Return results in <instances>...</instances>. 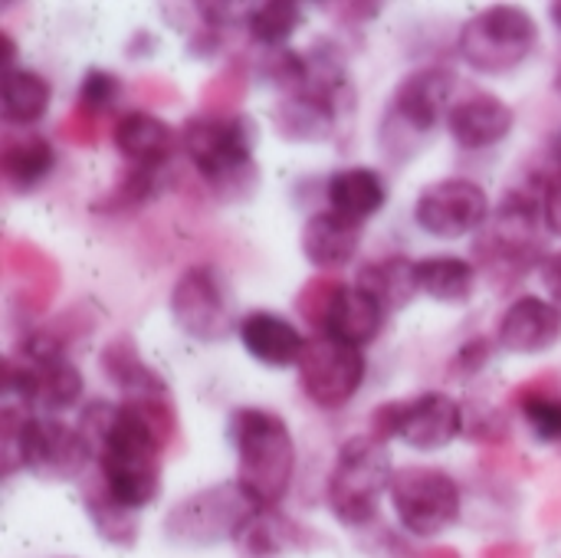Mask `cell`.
Instances as JSON below:
<instances>
[{
  "label": "cell",
  "instance_id": "1f68e13d",
  "mask_svg": "<svg viewBox=\"0 0 561 558\" xmlns=\"http://www.w3.org/2000/svg\"><path fill=\"white\" fill-rule=\"evenodd\" d=\"M302 23H306V10L299 3H293V0L256 3L247 13V33L263 49H283V46H289V39L302 30Z\"/></svg>",
  "mask_w": 561,
  "mask_h": 558
},
{
  "label": "cell",
  "instance_id": "8fae6325",
  "mask_svg": "<svg viewBox=\"0 0 561 558\" xmlns=\"http://www.w3.org/2000/svg\"><path fill=\"white\" fill-rule=\"evenodd\" d=\"M171 316L184 335L204 345H217L240 329L230 283L217 266L207 263L187 266L178 276L171 289Z\"/></svg>",
  "mask_w": 561,
  "mask_h": 558
},
{
  "label": "cell",
  "instance_id": "60d3db41",
  "mask_svg": "<svg viewBox=\"0 0 561 558\" xmlns=\"http://www.w3.org/2000/svg\"><path fill=\"white\" fill-rule=\"evenodd\" d=\"M539 276H542V286L549 289V299L561 309V250L546 257V263L539 266Z\"/></svg>",
  "mask_w": 561,
  "mask_h": 558
},
{
  "label": "cell",
  "instance_id": "ee69618b",
  "mask_svg": "<svg viewBox=\"0 0 561 558\" xmlns=\"http://www.w3.org/2000/svg\"><path fill=\"white\" fill-rule=\"evenodd\" d=\"M483 558H529V549H523V546H493V549H486Z\"/></svg>",
  "mask_w": 561,
  "mask_h": 558
},
{
  "label": "cell",
  "instance_id": "f6af8a7d",
  "mask_svg": "<svg viewBox=\"0 0 561 558\" xmlns=\"http://www.w3.org/2000/svg\"><path fill=\"white\" fill-rule=\"evenodd\" d=\"M421 558H460V553H457V549H447V546H444V549H431V553H424Z\"/></svg>",
  "mask_w": 561,
  "mask_h": 558
},
{
  "label": "cell",
  "instance_id": "8d00e7d4",
  "mask_svg": "<svg viewBox=\"0 0 561 558\" xmlns=\"http://www.w3.org/2000/svg\"><path fill=\"white\" fill-rule=\"evenodd\" d=\"M496 349H500L496 339H486V335H477V339L463 342V345L454 352L450 365H447V378L457 382V385H470V382L490 365V358H493Z\"/></svg>",
  "mask_w": 561,
  "mask_h": 558
},
{
  "label": "cell",
  "instance_id": "d4e9b609",
  "mask_svg": "<svg viewBox=\"0 0 561 558\" xmlns=\"http://www.w3.org/2000/svg\"><path fill=\"white\" fill-rule=\"evenodd\" d=\"M355 286L375 296L388 312H398L411 306V299L421 293L417 286V263L404 253H391L381 260H371L358 270Z\"/></svg>",
  "mask_w": 561,
  "mask_h": 558
},
{
  "label": "cell",
  "instance_id": "4dcf8cb0",
  "mask_svg": "<svg viewBox=\"0 0 561 558\" xmlns=\"http://www.w3.org/2000/svg\"><path fill=\"white\" fill-rule=\"evenodd\" d=\"M82 506H85V513H89L95 533H99L105 543H112V546H118V549H131V546L138 543V533H141L138 513H135V510H125L122 503H115V500L108 497V490L102 487L99 477H95L92 483H85V490H82Z\"/></svg>",
  "mask_w": 561,
  "mask_h": 558
},
{
  "label": "cell",
  "instance_id": "5bb4252c",
  "mask_svg": "<svg viewBox=\"0 0 561 558\" xmlns=\"http://www.w3.org/2000/svg\"><path fill=\"white\" fill-rule=\"evenodd\" d=\"M82 388H85L82 372L69 358L30 365L10 355L3 362V395L16 398L30 414L59 418L62 411L79 405Z\"/></svg>",
  "mask_w": 561,
  "mask_h": 558
},
{
  "label": "cell",
  "instance_id": "7a4b0ae2",
  "mask_svg": "<svg viewBox=\"0 0 561 558\" xmlns=\"http://www.w3.org/2000/svg\"><path fill=\"white\" fill-rule=\"evenodd\" d=\"M542 184L546 171L529 178V184L503 194L496 214L473 240L477 270L493 280L496 289L519 286L533 270H539L549 257L546 247V217H542Z\"/></svg>",
  "mask_w": 561,
  "mask_h": 558
},
{
  "label": "cell",
  "instance_id": "3957f363",
  "mask_svg": "<svg viewBox=\"0 0 561 558\" xmlns=\"http://www.w3.org/2000/svg\"><path fill=\"white\" fill-rule=\"evenodd\" d=\"M260 125L243 112L194 115L181 128V151L220 201H250L260 187L253 148Z\"/></svg>",
  "mask_w": 561,
  "mask_h": 558
},
{
  "label": "cell",
  "instance_id": "74e56055",
  "mask_svg": "<svg viewBox=\"0 0 561 558\" xmlns=\"http://www.w3.org/2000/svg\"><path fill=\"white\" fill-rule=\"evenodd\" d=\"M463 434L477 444H506L510 441V418L500 408L477 405L463 411Z\"/></svg>",
  "mask_w": 561,
  "mask_h": 558
},
{
  "label": "cell",
  "instance_id": "7dc6e473",
  "mask_svg": "<svg viewBox=\"0 0 561 558\" xmlns=\"http://www.w3.org/2000/svg\"><path fill=\"white\" fill-rule=\"evenodd\" d=\"M549 16H552V23L561 30V0L559 3H549Z\"/></svg>",
  "mask_w": 561,
  "mask_h": 558
},
{
  "label": "cell",
  "instance_id": "f546056e",
  "mask_svg": "<svg viewBox=\"0 0 561 558\" xmlns=\"http://www.w3.org/2000/svg\"><path fill=\"white\" fill-rule=\"evenodd\" d=\"M513 405L539 444H561V375L526 382L513 395Z\"/></svg>",
  "mask_w": 561,
  "mask_h": 558
},
{
  "label": "cell",
  "instance_id": "836d02e7",
  "mask_svg": "<svg viewBox=\"0 0 561 558\" xmlns=\"http://www.w3.org/2000/svg\"><path fill=\"white\" fill-rule=\"evenodd\" d=\"M158 187V171H145V168H128L125 174H118V181L112 184V191H105L92 210L95 214H128L138 210L141 204L151 201Z\"/></svg>",
  "mask_w": 561,
  "mask_h": 558
},
{
  "label": "cell",
  "instance_id": "52a82bcc",
  "mask_svg": "<svg viewBox=\"0 0 561 558\" xmlns=\"http://www.w3.org/2000/svg\"><path fill=\"white\" fill-rule=\"evenodd\" d=\"M539 36V23L529 10L516 3H493L460 26L457 53L473 72L506 76L536 53Z\"/></svg>",
  "mask_w": 561,
  "mask_h": 558
},
{
  "label": "cell",
  "instance_id": "7402d4cb",
  "mask_svg": "<svg viewBox=\"0 0 561 558\" xmlns=\"http://www.w3.org/2000/svg\"><path fill=\"white\" fill-rule=\"evenodd\" d=\"M385 319H388V309L352 283V286H342L339 296L332 299L319 335H332L352 349H365L378 339V332L385 329Z\"/></svg>",
  "mask_w": 561,
  "mask_h": 558
},
{
  "label": "cell",
  "instance_id": "ba28073f",
  "mask_svg": "<svg viewBox=\"0 0 561 558\" xmlns=\"http://www.w3.org/2000/svg\"><path fill=\"white\" fill-rule=\"evenodd\" d=\"M3 454L7 477L13 474V467H20L43 483H72L95 460L79 428L46 414H30L20 424V431L10 441H3Z\"/></svg>",
  "mask_w": 561,
  "mask_h": 558
},
{
  "label": "cell",
  "instance_id": "9c48e42d",
  "mask_svg": "<svg viewBox=\"0 0 561 558\" xmlns=\"http://www.w3.org/2000/svg\"><path fill=\"white\" fill-rule=\"evenodd\" d=\"M256 513L260 510L247 500L237 480L217 483L174 503L171 513L164 516V536L174 546H191V549L237 543Z\"/></svg>",
  "mask_w": 561,
  "mask_h": 558
},
{
  "label": "cell",
  "instance_id": "d590c367",
  "mask_svg": "<svg viewBox=\"0 0 561 558\" xmlns=\"http://www.w3.org/2000/svg\"><path fill=\"white\" fill-rule=\"evenodd\" d=\"M76 95H79L82 115H99V112H105V109H112V105L118 102V95H122V79H118L115 72H108V69L92 66V69L82 76Z\"/></svg>",
  "mask_w": 561,
  "mask_h": 558
},
{
  "label": "cell",
  "instance_id": "603a6c76",
  "mask_svg": "<svg viewBox=\"0 0 561 558\" xmlns=\"http://www.w3.org/2000/svg\"><path fill=\"white\" fill-rule=\"evenodd\" d=\"M325 197H329L332 210L365 224L388 204V181L381 178V171H375L368 164L339 168L325 181Z\"/></svg>",
  "mask_w": 561,
  "mask_h": 558
},
{
  "label": "cell",
  "instance_id": "7c38bea8",
  "mask_svg": "<svg viewBox=\"0 0 561 558\" xmlns=\"http://www.w3.org/2000/svg\"><path fill=\"white\" fill-rule=\"evenodd\" d=\"M490 217V194L473 178H440L414 197V224L434 240L477 237Z\"/></svg>",
  "mask_w": 561,
  "mask_h": 558
},
{
  "label": "cell",
  "instance_id": "484cf974",
  "mask_svg": "<svg viewBox=\"0 0 561 558\" xmlns=\"http://www.w3.org/2000/svg\"><path fill=\"white\" fill-rule=\"evenodd\" d=\"M53 102V86L36 69L16 66L0 72V115L7 125H36L46 118Z\"/></svg>",
  "mask_w": 561,
  "mask_h": 558
},
{
  "label": "cell",
  "instance_id": "4316f807",
  "mask_svg": "<svg viewBox=\"0 0 561 558\" xmlns=\"http://www.w3.org/2000/svg\"><path fill=\"white\" fill-rule=\"evenodd\" d=\"M56 168V148L43 135H23V138H7L0 151V174L10 191L30 194L36 191Z\"/></svg>",
  "mask_w": 561,
  "mask_h": 558
},
{
  "label": "cell",
  "instance_id": "30bf717a",
  "mask_svg": "<svg viewBox=\"0 0 561 558\" xmlns=\"http://www.w3.org/2000/svg\"><path fill=\"white\" fill-rule=\"evenodd\" d=\"M391 506L404 533L414 539H437L457 526L463 497L457 480L440 467H401L391 477Z\"/></svg>",
  "mask_w": 561,
  "mask_h": 558
},
{
  "label": "cell",
  "instance_id": "2e32d148",
  "mask_svg": "<svg viewBox=\"0 0 561 558\" xmlns=\"http://www.w3.org/2000/svg\"><path fill=\"white\" fill-rule=\"evenodd\" d=\"M561 342V309L542 296H519L496 326V345L510 355H546Z\"/></svg>",
  "mask_w": 561,
  "mask_h": 558
},
{
  "label": "cell",
  "instance_id": "d6a6232c",
  "mask_svg": "<svg viewBox=\"0 0 561 558\" xmlns=\"http://www.w3.org/2000/svg\"><path fill=\"white\" fill-rule=\"evenodd\" d=\"M260 72V82H266L270 89L279 92V99L286 95H299L306 89V79H309V66H306V53L299 49H263V59L256 66Z\"/></svg>",
  "mask_w": 561,
  "mask_h": 558
},
{
  "label": "cell",
  "instance_id": "cb8c5ba5",
  "mask_svg": "<svg viewBox=\"0 0 561 558\" xmlns=\"http://www.w3.org/2000/svg\"><path fill=\"white\" fill-rule=\"evenodd\" d=\"M99 368L118 391H125V398L168 395L164 378L141 358L138 342L131 335H115L112 342H105L99 355Z\"/></svg>",
  "mask_w": 561,
  "mask_h": 558
},
{
  "label": "cell",
  "instance_id": "e575fe53",
  "mask_svg": "<svg viewBox=\"0 0 561 558\" xmlns=\"http://www.w3.org/2000/svg\"><path fill=\"white\" fill-rule=\"evenodd\" d=\"M342 286H345V283L335 280V276H312V280L302 286V293L296 296V312L306 319L309 329H316V335L322 332L325 316H329V306H332V299L339 296Z\"/></svg>",
  "mask_w": 561,
  "mask_h": 558
},
{
  "label": "cell",
  "instance_id": "9a60e30c",
  "mask_svg": "<svg viewBox=\"0 0 561 558\" xmlns=\"http://www.w3.org/2000/svg\"><path fill=\"white\" fill-rule=\"evenodd\" d=\"M463 434V405L447 391H424L404 401L398 441L421 454H437Z\"/></svg>",
  "mask_w": 561,
  "mask_h": 558
},
{
  "label": "cell",
  "instance_id": "f35d334b",
  "mask_svg": "<svg viewBox=\"0 0 561 558\" xmlns=\"http://www.w3.org/2000/svg\"><path fill=\"white\" fill-rule=\"evenodd\" d=\"M401 408H404V401H385V405H378L371 411V431L368 434L378 437L381 444L394 441L398 431H401Z\"/></svg>",
  "mask_w": 561,
  "mask_h": 558
},
{
  "label": "cell",
  "instance_id": "f1b7e54d",
  "mask_svg": "<svg viewBox=\"0 0 561 558\" xmlns=\"http://www.w3.org/2000/svg\"><path fill=\"white\" fill-rule=\"evenodd\" d=\"M480 270L463 257H427L417 263V286L440 306H467L477 293Z\"/></svg>",
  "mask_w": 561,
  "mask_h": 558
},
{
  "label": "cell",
  "instance_id": "6da1fadb",
  "mask_svg": "<svg viewBox=\"0 0 561 558\" xmlns=\"http://www.w3.org/2000/svg\"><path fill=\"white\" fill-rule=\"evenodd\" d=\"M99 480L115 503L141 513L161 497V454L178 437V418L168 395L89 401L79 414Z\"/></svg>",
  "mask_w": 561,
  "mask_h": 558
},
{
  "label": "cell",
  "instance_id": "ac0fdd59",
  "mask_svg": "<svg viewBox=\"0 0 561 558\" xmlns=\"http://www.w3.org/2000/svg\"><path fill=\"white\" fill-rule=\"evenodd\" d=\"M112 141L118 148V155L128 161V168H145V171H161L181 148V135L151 112H125L115 128H112Z\"/></svg>",
  "mask_w": 561,
  "mask_h": 558
},
{
  "label": "cell",
  "instance_id": "44dd1931",
  "mask_svg": "<svg viewBox=\"0 0 561 558\" xmlns=\"http://www.w3.org/2000/svg\"><path fill=\"white\" fill-rule=\"evenodd\" d=\"M352 115V102H335L316 92L286 95L273 105V125L286 141H325Z\"/></svg>",
  "mask_w": 561,
  "mask_h": 558
},
{
  "label": "cell",
  "instance_id": "e0dca14e",
  "mask_svg": "<svg viewBox=\"0 0 561 558\" xmlns=\"http://www.w3.org/2000/svg\"><path fill=\"white\" fill-rule=\"evenodd\" d=\"M516 125V112L493 92H473L450 105L447 132L463 151H486L510 138Z\"/></svg>",
  "mask_w": 561,
  "mask_h": 558
},
{
  "label": "cell",
  "instance_id": "c3c4849f",
  "mask_svg": "<svg viewBox=\"0 0 561 558\" xmlns=\"http://www.w3.org/2000/svg\"><path fill=\"white\" fill-rule=\"evenodd\" d=\"M556 89H559V95H561V69H559V79H556Z\"/></svg>",
  "mask_w": 561,
  "mask_h": 558
},
{
  "label": "cell",
  "instance_id": "4fadbf2b",
  "mask_svg": "<svg viewBox=\"0 0 561 558\" xmlns=\"http://www.w3.org/2000/svg\"><path fill=\"white\" fill-rule=\"evenodd\" d=\"M299 385L306 398L322 411L345 408L365 385L368 362L362 349H352L332 335H312L299 362Z\"/></svg>",
  "mask_w": 561,
  "mask_h": 558
},
{
  "label": "cell",
  "instance_id": "bcb514c9",
  "mask_svg": "<svg viewBox=\"0 0 561 558\" xmlns=\"http://www.w3.org/2000/svg\"><path fill=\"white\" fill-rule=\"evenodd\" d=\"M552 161H556V168H561V132L556 135V141H552Z\"/></svg>",
  "mask_w": 561,
  "mask_h": 558
},
{
  "label": "cell",
  "instance_id": "7bdbcfd3",
  "mask_svg": "<svg viewBox=\"0 0 561 558\" xmlns=\"http://www.w3.org/2000/svg\"><path fill=\"white\" fill-rule=\"evenodd\" d=\"M0 49H3V62H0V69L7 72V69H16V43H13V36L3 30L0 33Z\"/></svg>",
  "mask_w": 561,
  "mask_h": 558
},
{
  "label": "cell",
  "instance_id": "ffe728a7",
  "mask_svg": "<svg viewBox=\"0 0 561 558\" xmlns=\"http://www.w3.org/2000/svg\"><path fill=\"white\" fill-rule=\"evenodd\" d=\"M365 240V227L339 210H316L306 224H302V257L316 266V270H342L355 260V253L362 250Z\"/></svg>",
  "mask_w": 561,
  "mask_h": 558
},
{
  "label": "cell",
  "instance_id": "8992f818",
  "mask_svg": "<svg viewBox=\"0 0 561 558\" xmlns=\"http://www.w3.org/2000/svg\"><path fill=\"white\" fill-rule=\"evenodd\" d=\"M391 454L388 444H381L371 434L348 437L332 464L325 500L332 516L348 529H365L378 520L381 497L391 493Z\"/></svg>",
  "mask_w": 561,
  "mask_h": 558
},
{
  "label": "cell",
  "instance_id": "ab89813d",
  "mask_svg": "<svg viewBox=\"0 0 561 558\" xmlns=\"http://www.w3.org/2000/svg\"><path fill=\"white\" fill-rule=\"evenodd\" d=\"M220 49H224V33L197 20V26H194L191 36H187V56H194V59H210V56H217Z\"/></svg>",
  "mask_w": 561,
  "mask_h": 558
},
{
  "label": "cell",
  "instance_id": "d6986e66",
  "mask_svg": "<svg viewBox=\"0 0 561 558\" xmlns=\"http://www.w3.org/2000/svg\"><path fill=\"white\" fill-rule=\"evenodd\" d=\"M237 339L247 349V355L266 368H299L306 342H309L289 319L266 312V309L247 312L240 319Z\"/></svg>",
  "mask_w": 561,
  "mask_h": 558
},
{
  "label": "cell",
  "instance_id": "277c9868",
  "mask_svg": "<svg viewBox=\"0 0 561 558\" xmlns=\"http://www.w3.org/2000/svg\"><path fill=\"white\" fill-rule=\"evenodd\" d=\"M227 437L237 454V483L256 510H276L293 490L296 441L289 424L270 408H233Z\"/></svg>",
  "mask_w": 561,
  "mask_h": 558
},
{
  "label": "cell",
  "instance_id": "83f0119b",
  "mask_svg": "<svg viewBox=\"0 0 561 558\" xmlns=\"http://www.w3.org/2000/svg\"><path fill=\"white\" fill-rule=\"evenodd\" d=\"M312 543L316 539L309 529H302L299 523L286 520L276 510H260L237 539L240 553L247 558H279L283 553L312 549Z\"/></svg>",
  "mask_w": 561,
  "mask_h": 558
},
{
  "label": "cell",
  "instance_id": "b9f144b4",
  "mask_svg": "<svg viewBox=\"0 0 561 558\" xmlns=\"http://www.w3.org/2000/svg\"><path fill=\"white\" fill-rule=\"evenodd\" d=\"M345 23H371L381 13V3H342L339 7Z\"/></svg>",
  "mask_w": 561,
  "mask_h": 558
},
{
  "label": "cell",
  "instance_id": "5b68a950",
  "mask_svg": "<svg viewBox=\"0 0 561 558\" xmlns=\"http://www.w3.org/2000/svg\"><path fill=\"white\" fill-rule=\"evenodd\" d=\"M457 72L450 66H417L391 92L378 141L391 161H408L424 151L427 138L447 122Z\"/></svg>",
  "mask_w": 561,
  "mask_h": 558
}]
</instances>
